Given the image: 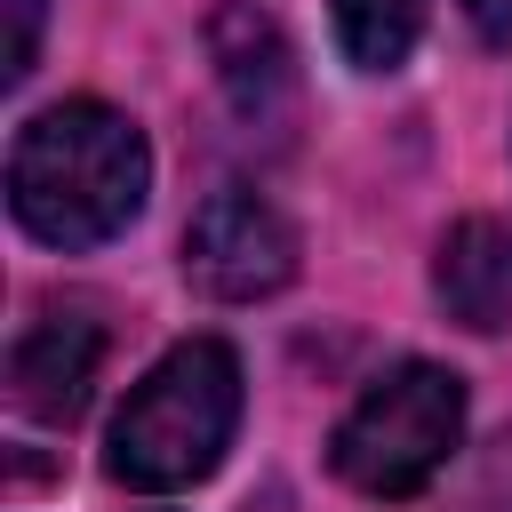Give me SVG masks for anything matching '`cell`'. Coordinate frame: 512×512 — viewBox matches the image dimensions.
<instances>
[{
    "instance_id": "10",
    "label": "cell",
    "mask_w": 512,
    "mask_h": 512,
    "mask_svg": "<svg viewBox=\"0 0 512 512\" xmlns=\"http://www.w3.org/2000/svg\"><path fill=\"white\" fill-rule=\"evenodd\" d=\"M40 56V0H8V80H24Z\"/></svg>"
},
{
    "instance_id": "7",
    "label": "cell",
    "mask_w": 512,
    "mask_h": 512,
    "mask_svg": "<svg viewBox=\"0 0 512 512\" xmlns=\"http://www.w3.org/2000/svg\"><path fill=\"white\" fill-rule=\"evenodd\" d=\"M432 288H440L448 320H464L480 336L512 328V216H464L440 240Z\"/></svg>"
},
{
    "instance_id": "6",
    "label": "cell",
    "mask_w": 512,
    "mask_h": 512,
    "mask_svg": "<svg viewBox=\"0 0 512 512\" xmlns=\"http://www.w3.org/2000/svg\"><path fill=\"white\" fill-rule=\"evenodd\" d=\"M96 368H104V328L88 312H40L8 352V400L40 424H72L96 392Z\"/></svg>"
},
{
    "instance_id": "5",
    "label": "cell",
    "mask_w": 512,
    "mask_h": 512,
    "mask_svg": "<svg viewBox=\"0 0 512 512\" xmlns=\"http://www.w3.org/2000/svg\"><path fill=\"white\" fill-rule=\"evenodd\" d=\"M208 56H216V80H224V104L232 120L256 136H280L296 120V56L280 40V24L256 8V0H224L208 16Z\"/></svg>"
},
{
    "instance_id": "11",
    "label": "cell",
    "mask_w": 512,
    "mask_h": 512,
    "mask_svg": "<svg viewBox=\"0 0 512 512\" xmlns=\"http://www.w3.org/2000/svg\"><path fill=\"white\" fill-rule=\"evenodd\" d=\"M464 16H472L488 40H512V0H464Z\"/></svg>"
},
{
    "instance_id": "4",
    "label": "cell",
    "mask_w": 512,
    "mask_h": 512,
    "mask_svg": "<svg viewBox=\"0 0 512 512\" xmlns=\"http://www.w3.org/2000/svg\"><path fill=\"white\" fill-rule=\"evenodd\" d=\"M296 272V232L280 224V208L248 184H224L192 208L184 224V280L224 296V304H256L272 288H288Z\"/></svg>"
},
{
    "instance_id": "3",
    "label": "cell",
    "mask_w": 512,
    "mask_h": 512,
    "mask_svg": "<svg viewBox=\"0 0 512 512\" xmlns=\"http://www.w3.org/2000/svg\"><path fill=\"white\" fill-rule=\"evenodd\" d=\"M456 440H464V376L440 360H400L352 400L328 456L336 480H352L360 496H416L448 472Z\"/></svg>"
},
{
    "instance_id": "8",
    "label": "cell",
    "mask_w": 512,
    "mask_h": 512,
    "mask_svg": "<svg viewBox=\"0 0 512 512\" xmlns=\"http://www.w3.org/2000/svg\"><path fill=\"white\" fill-rule=\"evenodd\" d=\"M424 32V0H336V40L360 72H392Z\"/></svg>"
},
{
    "instance_id": "1",
    "label": "cell",
    "mask_w": 512,
    "mask_h": 512,
    "mask_svg": "<svg viewBox=\"0 0 512 512\" xmlns=\"http://www.w3.org/2000/svg\"><path fill=\"white\" fill-rule=\"evenodd\" d=\"M144 184H152V152H144L136 120H120L112 104H88V96L24 120L16 152H8V208L48 248H104L112 232L136 224Z\"/></svg>"
},
{
    "instance_id": "2",
    "label": "cell",
    "mask_w": 512,
    "mask_h": 512,
    "mask_svg": "<svg viewBox=\"0 0 512 512\" xmlns=\"http://www.w3.org/2000/svg\"><path fill=\"white\" fill-rule=\"evenodd\" d=\"M232 424H240V360H232V344L192 336V344H176V352L128 392V408L112 416L104 472H112L120 488H144V496L192 488V480H208L216 456L232 448Z\"/></svg>"
},
{
    "instance_id": "9",
    "label": "cell",
    "mask_w": 512,
    "mask_h": 512,
    "mask_svg": "<svg viewBox=\"0 0 512 512\" xmlns=\"http://www.w3.org/2000/svg\"><path fill=\"white\" fill-rule=\"evenodd\" d=\"M448 512H512V432L456 480V496H448Z\"/></svg>"
}]
</instances>
